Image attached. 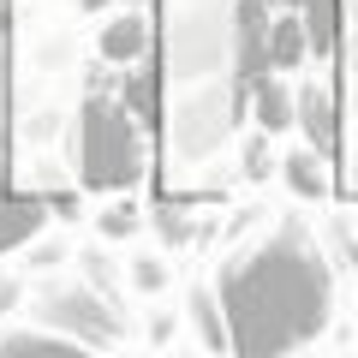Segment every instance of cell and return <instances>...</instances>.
<instances>
[]
</instances>
